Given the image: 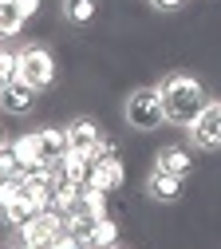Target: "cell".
Masks as SVG:
<instances>
[{
  "instance_id": "obj_24",
  "label": "cell",
  "mask_w": 221,
  "mask_h": 249,
  "mask_svg": "<svg viewBox=\"0 0 221 249\" xmlns=\"http://www.w3.org/2000/svg\"><path fill=\"white\" fill-rule=\"evenodd\" d=\"M51 249H83V241H79V237H75L68 226H63V230L51 237Z\"/></svg>"
},
{
  "instance_id": "obj_19",
  "label": "cell",
  "mask_w": 221,
  "mask_h": 249,
  "mask_svg": "<svg viewBox=\"0 0 221 249\" xmlns=\"http://www.w3.org/2000/svg\"><path fill=\"white\" fill-rule=\"evenodd\" d=\"M12 79H20V48H8L0 40V87Z\"/></svg>"
},
{
  "instance_id": "obj_22",
  "label": "cell",
  "mask_w": 221,
  "mask_h": 249,
  "mask_svg": "<svg viewBox=\"0 0 221 249\" xmlns=\"http://www.w3.org/2000/svg\"><path fill=\"white\" fill-rule=\"evenodd\" d=\"M20 194H24L20 178H0V210H4V206H12Z\"/></svg>"
},
{
  "instance_id": "obj_27",
  "label": "cell",
  "mask_w": 221,
  "mask_h": 249,
  "mask_svg": "<svg viewBox=\"0 0 221 249\" xmlns=\"http://www.w3.org/2000/svg\"><path fill=\"white\" fill-rule=\"evenodd\" d=\"M12 249H51V245H44V241H16Z\"/></svg>"
},
{
  "instance_id": "obj_29",
  "label": "cell",
  "mask_w": 221,
  "mask_h": 249,
  "mask_svg": "<svg viewBox=\"0 0 221 249\" xmlns=\"http://www.w3.org/2000/svg\"><path fill=\"white\" fill-rule=\"evenodd\" d=\"M0 249H12V245H0Z\"/></svg>"
},
{
  "instance_id": "obj_8",
  "label": "cell",
  "mask_w": 221,
  "mask_h": 249,
  "mask_svg": "<svg viewBox=\"0 0 221 249\" xmlns=\"http://www.w3.org/2000/svg\"><path fill=\"white\" fill-rule=\"evenodd\" d=\"M91 186H99V190H107V194H115V190H122V182H126V166H122V159L115 154V159H99V162H91V178H87Z\"/></svg>"
},
{
  "instance_id": "obj_12",
  "label": "cell",
  "mask_w": 221,
  "mask_h": 249,
  "mask_svg": "<svg viewBox=\"0 0 221 249\" xmlns=\"http://www.w3.org/2000/svg\"><path fill=\"white\" fill-rule=\"evenodd\" d=\"M12 150H16V159H20L24 170H32V166H51V162L44 159V146H40V135H36V131L16 135V139H12Z\"/></svg>"
},
{
  "instance_id": "obj_3",
  "label": "cell",
  "mask_w": 221,
  "mask_h": 249,
  "mask_svg": "<svg viewBox=\"0 0 221 249\" xmlns=\"http://www.w3.org/2000/svg\"><path fill=\"white\" fill-rule=\"evenodd\" d=\"M20 79L36 91H48L55 83V59L44 44H24L20 48Z\"/></svg>"
},
{
  "instance_id": "obj_26",
  "label": "cell",
  "mask_w": 221,
  "mask_h": 249,
  "mask_svg": "<svg viewBox=\"0 0 221 249\" xmlns=\"http://www.w3.org/2000/svg\"><path fill=\"white\" fill-rule=\"evenodd\" d=\"M146 4H150V8H158V12H178L186 0H146Z\"/></svg>"
},
{
  "instance_id": "obj_28",
  "label": "cell",
  "mask_w": 221,
  "mask_h": 249,
  "mask_svg": "<svg viewBox=\"0 0 221 249\" xmlns=\"http://www.w3.org/2000/svg\"><path fill=\"white\" fill-rule=\"evenodd\" d=\"M0 142H4V127H0Z\"/></svg>"
},
{
  "instance_id": "obj_31",
  "label": "cell",
  "mask_w": 221,
  "mask_h": 249,
  "mask_svg": "<svg viewBox=\"0 0 221 249\" xmlns=\"http://www.w3.org/2000/svg\"><path fill=\"white\" fill-rule=\"evenodd\" d=\"M0 4H4V0H0Z\"/></svg>"
},
{
  "instance_id": "obj_2",
  "label": "cell",
  "mask_w": 221,
  "mask_h": 249,
  "mask_svg": "<svg viewBox=\"0 0 221 249\" xmlns=\"http://www.w3.org/2000/svg\"><path fill=\"white\" fill-rule=\"evenodd\" d=\"M122 119L131 131H158L166 123V107H162V91L158 83H146V87H135L122 103Z\"/></svg>"
},
{
  "instance_id": "obj_5",
  "label": "cell",
  "mask_w": 221,
  "mask_h": 249,
  "mask_svg": "<svg viewBox=\"0 0 221 249\" xmlns=\"http://www.w3.org/2000/svg\"><path fill=\"white\" fill-rule=\"evenodd\" d=\"M63 226H68V222H63L59 210H44V213L28 217V222L16 230V241H44V245H51V237H55Z\"/></svg>"
},
{
  "instance_id": "obj_32",
  "label": "cell",
  "mask_w": 221,
  "mask_h": 249,
  "mask_svg": "<svg viewBox=\"0 0 221 249\" xmlns=\"http://www.w3.org/2000/svg\"><path fill=\"white\" fill-rule=\"evenodd\" d=\"M217 103H221V99H217Z\"/></svg>"
},
{
  "instance_id": "obj_21",
  "label": "cell",
  "mask_w": 221,
  "mask_h": 249,
  "mask_svg": "<svg viewBox=\"0 0 221 249\" xmlns=\"http://www.w3.org/2000/svg\"><path fill=\"white\" fill-rule=\"evenodd\" d=\"M24 166H20V159H16V150H12V142L4 139L0 142V178H16Z\"/></svg>"
},
{
  "instance_id": "obj_23",
  "label": "cell",
  "mask_w": 221,
  "mask_h": 249,
  "mask_svg": "<svg viewBox=\"0 0 221 249\" xmlns=\"http://www.w3.org/2000/svg\"><path fill=\"white\" fill-rule=\"evenodd\" d=\"M87 154H91V162H99V159H115V139H111V135H103V139L95 142Z\"/></svg>"
},
{
  "instance_id": "obj_16",
  "label": "cell",
  "mask_w": 221,
  "mask_h": 249,
  "mask_svg": "<svg viewBox=\"0 0 221 249\" xmlns=\"http://www.w3.org/2000/svg\"><path fill=\"white\" fill-rule=\"evenodd\" d=\"M24 24H28V20L20 16V8L12 4V0H4V4H0V40H4V44L16 40V36L24 32Z\"/></svg>"
},
{
  "instance_id": "obj_6",
  "label": "cell",
  "mask_w": 221,
  "mask_h": 249,
  "mask_svg": "<svg viewBox=\"0 0 221 249\" xmlns=\"http://www.w3.org/2000/svg\"><path fill=\"white\" fill-rule=\"evenodd\" d=\"M36 95H40L36 87H28L24 79H12V83L0 87V111H4V115H16V119H20V115H32Z\"/></svg>"
},
{
  "instance_id": "obj_17",
  "label": "cell",
  "mask_w": 221,
  "mask_h": 249,
  "mask_svg": "<svg viewBox=\"0 0 221 249\" xmlns=\"http://www.w3.org/2000/svg\"><path fill=\"white\" fill-rule=\"evenodd\" d=\"M79 198H83V186L79 182H59L55 186V198H51V210H59L68 217L71 210H79Z\"/></svg>"
},
{
  "instance_id": "obj_11",
  "label": "cell",
  "mask_w": 221,
  "mask_h": 249,
  "mask_svg": "<svg viewBox=\"0 0 221 249\" xmlns=\"http://www.w3.org/2000/svg\"><path fill=\"white\" fill-rule=\"evenodd\" d=\"M63 131H68V142H71L75 150H91L95 142L103 139V127H99L95 119H87V115H75V119H71Z\"/></svg>"
},
{
  "instance_id": "obj_30",
  "label": "cell",
  "mask_w": 221,
  "mask_h": 249,
  "mask_svg": "<svg viewBox=\"0 0 221 249\" xmlns=\"http://www.w3.org/2000/svg\"><path fill=\"white\" fill-rule=\"evenodd\" d=\"M115 249H126V245H115Z\"/></svg>"
},
{
  "instance_id": "obj_13",
  "label": "cell",
  "mask_w": 221,
  "mask_h": 249,
  "mask_svg": "<svg viewBox=\"0 0 221 249\" xmlns=\"http://www.w3.org/2000/svg\"><path fill=\"white\" fill-rule=\"evenodd\" d=\"M119 245V222L115 217H99L91 226V233L83 237V249H115Z\"/></svg>"
},
{
  "instance_id": "obj_1",
  "label": "cell",
  "mask_w": 221,
  "mask_h": 249,
  "mask_svg": "<svg viewBox=\"0 0 221 249\" xmlns=\"http://www.w3.org/2000/svg\"><path fill=\"white\" fill-rule=\"evenodd\" d=\"M158 91H162V107H166V123L170 127H189L205 107H209V91L198 75L189 71H170L158 79Z\"/></svg>"
},
{
  "instance_id": "obj_9",
  "label": "cell",
  "mask_w": 221,
  "mask_h": 249,
  "mask_svg": "<svg viewBox=\"0 0 221 249\" xmlns=\"http://www.w3.org/2000/svg\"><path fill=\"white\" fill-rule=\"evenodd\" d=\"M154 170H166V174L186 178L189 170H194V150H189V146H178V142H170V146H162V150L154 154Z\"/></svg>"
},
{
  "instance_id": "obj_15",
  "label": "cell",
  "mask_w": 221,
  "mask_h": 249,
  "mask_svg": "<svg viewBox=\"0 0 221 249\" xmlns=\"http://www.w3.org/2000/svg\"><path fill=\"white\" fill-rule=\"evenodd\" d=\"M36 135H40V146H44V159H48V162H55L59 154H68V150H71L68 131H63V127H40Z\"/></svg>"
},
{
  "instance_id": "obj_10",
  "label": "cell",
  "mask_w": 221,
  "mask_h": 249,
  "mask_svg": "<svg viewBox=\"0 0 221 249\" xmlns=\"http://www.w3.org/2000/svg\"><path fill=\"white\" fill-rule=\"evenodd\" d=\"M182 190H186V178H178V174L150 170V178H146V194H150L154 202H178Z\"/></svg>"
},
{
  "instance_id": "obj_20",
  "label": "cell",
  "mask_w": 221,
  "mask_h": 249,
  "mask_svg": "<svg viewBox=\"0 0 221 249\" xmlns=\"http://www.w3.org/2000/svg\"><path fill=\"white\" fill-rule=\"evenodd\" d=\"M79 206L95 217V222H99V217H107V190H99V186H83V198H79Z\"/></svg>"
},
{
  "instance_id": "obj_4",
  "label": "cell",
  "mask_w": 221,
  "mask_h": 249,
  "mask_svg": "<svg viewBox=\"0 0 221 249\" xmlns=\"http://www.w3.org/2000/svg\"><path fill=\"white\" fill-rule=\"evenodd\" d=\"M186 139L194 150H221V103L209 99V107L186 127Z\"/></svg>"
},
{
  "instance_id": "obj_14",
  "label": "cell",
  "mask_w": 221,
  "mask_h": 249,
  "mask_svg": "<svg viewBox=\"0 0 221 249\" xmlns=\"http://www.w3.org/2000/svg\"><path fill=\"white\" fill-rule=\"evenodd\" d=\"M59 12H63L68 24L83 28V24H91L95 16H99V0H59Z\"/></svg>"
},
{
  "instance_id": "obj_25",
  "label": "cell",
  "mask_w": 221,
  "mask_h": 249,
  "mask_svg": "<svg viewBox=\"0 0 221 249\" xmlns=\"http://www.w3.org/2000/svg\"><path fill=\"white\" fill-rule=\"evenodd\" d=\"M12 4L20 8V16H24V20H32V16L40 12V0H12Z\"/></svg>"
},
{
  "instance_id": "obj_7",
  "label": "cell",
  "mask_w": 221,
  "mask_h": 249,
  "mask_svg": "<svg viewBox=\"0 0 221 249\" xmlns=\"http://www.w3.org/2000/svg\"><path fill=\"white\" fill-rule=\"evenodd\" d=\"M51 166H55V178H59V182H79V186H87V178H91V154L71 146L68 154H59Z\"/></svg>"
},
{
  "instance_id": "obj_18",
  "label": "cell",
  "mask_w": 221,
  "mask_h": 249,
  "mask_svg": "<svg viewBox=\"0 0 221 249\" xmlns=\"http://www.w3.org/2000/svg\"><path fill=\"white\" fill-rule=\"evenodd\" d=\"M28 217H36V210H32V202H28L24 194H20L12 206H4V210H0V222H4L8 230H20V226L28 222Z\"/></svg>"
}]
</instances>
